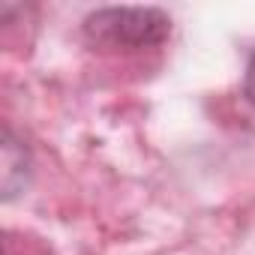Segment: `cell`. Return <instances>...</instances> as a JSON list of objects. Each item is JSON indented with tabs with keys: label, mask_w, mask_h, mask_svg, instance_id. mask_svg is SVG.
I'll use <instances>...</instances> for the list:
<instances>
[{
	"label": "cell",
	"mask_w": 255,
	"mask_h": 255,
	"mask_svg": "<svg viewBox=\"0 0 255 255\" xmlns=\"http://www.w3.org/2000/svg\"><path fill=\"white\" fill-rule=\"evenodd\" d=\"M243 96L255 105V54L246 63V75H243Z\"/></svg>",
	"instance_id": "obj_3"
},
{
	"label": "cell",
	"mask_w": 255,
	"mask_h": 255,
	"mask_svg": "<svg viewBox=\"0 0 255 255\" xmlns=\"http://www.w3.org/2000/svg\"><path fill=\"white\" fill-rule=\"evenodd\" d=\"M171 33V18L153 6H108L84 18V36L99 48H150Z\"/></svg>",
	"instance_id": "obj_1"
},
{
	"label": "cell",
	"mask_w": 255,
	"mask_h": 255,
	"mask_svg": "<svg viewBox=\"0 0 255 255\" xmlns=\"http://www.w3.org/2000/svg\"><path fill=\"white\" fill-rule=\"evenodd\" d=\"M15 174H21V180H27V153H24V147H18L12 132H6L3 135V198L6 201L18 195Z\"/></svg>",
	"instance_id": "obj_2"
}]
</instances>
